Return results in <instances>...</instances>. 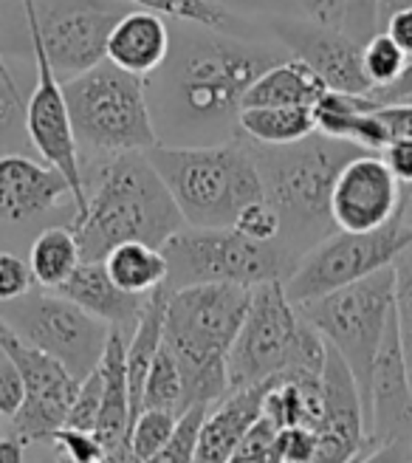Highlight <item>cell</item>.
Instances as JSON below:
<instances>
[{
  "label": "cell",
  "instance_id": "6da1fadb",
  "mask_svg": "<svg viewBox=\"0 0 412 463\" xmlns=\"http://www.w3.org/2000/svg\"><path fill=\"white\" fill-rule=\"evenodd\" d=\"M286 57V45L274 49L198 23L178 26L164 65L145 80L158 145L195 147L238 138L246 90Z\"/></svg>",
  "mask_w": 412,
  "mask_h": 463
},
{
  "label": "cell",
  "instance_id": "7a4b0ae2",
  "mask_svg": "<svg viewBox=\"0 0 412 463\" xmlns=\"http://www.w3.org/2000/svg\"><path fill=\"white\" fill-rule=\"evenodd\" d=\"M90 181L94 190L71 223L85 263L105 260L110 249L127 241L164 246L175 232L187 229L147 153L105 156Z\"/></svg>",
  "mask_w": 412,
  "mask_h": 463
},
{
  "label": "cell",
  "instance_id": "3957f363",
  "mask_svg": "<svg viewBox=\"0 0 412 463\" xmlns=\"http://www.w3.org/2000/svg\"><path fill=\"white\" fill-rule=\"evenodd\" d=\"M248 150L258 161L268 203L283 218L280 243L300 263L305 251L336 232L331 218L333 184L339 170L364 153V147L316 130L303 142L286 147H263L248 142Z\"/></svg>",
  "mask_w": 412,
  "mask_h": 463
},
{
  "label": "cell",
  "instance_id": "277c9868",
  "mask_svg": "<svg viewBox=\"0 0 412 463\" xmlns=\"http://www.w3.org/2000/svg\"><path fill=\"white\" fill-rule=\"evenodd\" d=\"M251 288L235 283H198L167 297L164 345L184 376V407H212L229 392L226 359L240 334Z\"/></svg>",
  "mask_w": 412,
  "mask_h": 463
},
{
  "label": "cell",
  "instance_id": "5b68a950",
  "mask_svg": "<svg viewBox=\"0 0 412 463\" xmlns=\"http://www.w3.org/2000/svg\"><path fill=\"white\" fill-rule=\"evenodd\" d=\"M150 165L162 175L187 226L232 229L248 203L266 198L258 161L248 142L223 145H155L147 150Z\"/></svg>",
  "mask_w": 412,
  "mask_h": 463
},
{
  "label": "cell",
  "instance_id": "8992f818",
  "mask_svg": "<svg viewBox=\"0 0 412 463\" xmlns=\"http://www.w3.org/2000/svg\"><path fill=\"white\" fill-rule=\"evenodd\" d=\"M328 342L303 319L283 280H268L251 288V303L240 334L229 351V392L263 384L288 370L323 373Z\"/></svg>",
  "mask_w": 412,
  "mask_h": 463
},
{
  "label": "cell",
  "instance_id": "52a82bcc",
  "mask_svg": "<svg viewBox=\"0 0 412 463\" xmlns=\"http://www.w3.org/2000/svg\"><path fill=\"white\" fill-rule=\"evenodd\" d=\"M65 102L80 150L94 156L147 153L158 145L147 82L122 71L110 60L68 80Z\"/></svg>",
  "mask_w": 412,
  "mask_h": 463
},
{
  "label": "cell",
  "instance_id": "ba28073f",
  "mask_svg": "<svg viewBox=\"0 0 412 463\" xmlns=\"http://www.w3.org/2000/svg\"><path fill=\"white\" fill-rule=\"evenodd\" d=\"M296 308L348 362L361 392V410L368 415L376 354L396 311V263Z\"/></svg>",
  "mask_w": 412,
  "mask_h": 463
},
{
  "label": "cell",
  "instance_id": "9c48e42d",
  "mask_svg": "<svg viewBox=\"0 0 412 463\" xmlns=\"http://www.w3.org/2000/svg\"><path fill=\"white\" fill-rule=\"evenodd\" d=\"M170 263L167 288L198 283H235L255 288L268 280H286L296 269V258L277 243H258L238 229L187 226L162 246Z\"/></svg>",
  "mask_w": 412,
  "mask_h": 463
},
{
  "label": "cell",
  "instance_id": "30bf717a",
  "mask_svg": "<svg viewBox=\"0 0 412 463\" xmlns=\"http://www.w3.org/2000/svg\"><path fill=\"white\" fill-rule=\"evenodd\" d=\"M412 246V221L404 210L381 229L373 232H345L336 229L333 235L319 241L305 251L296 269L286 277L283 286L294 306H305L311 299L325 297L336 288L359 283L387 266H393Z\"/></svg>",
  "mask_w": 412,
  "mask_h": 463
},
{
  "label": "cell",
  "instance_id": "8fae6325",
  "mask_svg": "<svg viewBox=\"0 0 412 463\" xmlns=\"http://www.w3.org/2000/svg\"><path fill=\"white\" fill-rule=\"evenodd\" d=\"M0 306V317L23 339L57 359L77 382L99 367L113 328L60 291H29L26 297Z\"/></svg>",
  "mask_w": 412,
  "mask_h": 463
},
{
  "label": "cell",
  "instance_id": "7c38bea8",
  "mask_svg": "<svg viewBox=\"0 0 412 463\" xmlns=\"http://www.w3.org/2000/svg\"><path fill=\"white\" fill-rule=\"evenodd\" d=\"M26 32L34 37L54 74L74 80L108 60V37L130 12L122 0H20Z\"/></svg>",
  "mask_w": 412,
  "mask_h": 463
},
{
  "label": "cell",
  "instance_id": "4fadbf2b",
  "mask_svg": "<svg viewBox=\"0 0 412 463\" xmlns=\"http://www.w3.org/2000/svg\"><path fill=\"white\" fill-rule=\"evenodd\" d=\"M0 345L20 370L23 387H26V399L12 415L14 438L23 444L52 441V435L68 421L80 382L57 359L23 339L4 317H0Z\"/></svg>",
  "mask_w": 412,
  "mask_h": 463
},
{
  "label": "cell",
  "instance_id": "5bb4252c",
  "mask_svg": "<svg viewBox=\"0 0 412 463\" xmlns=\"http://www.w3.org/2000/svg\"><path fill=\"white\" fill-rule=\"evenodd\" d=\"M32 40V54L37 68V85L32 88L29 102H26V136L32 147L42 156L45 165H52L57 173L65 175L68 187H71V198L77 203V213L88 203L85 193V167H82V150L74 133L71 110L65 102V88L54 68L45 57L42 45Z\"/></svg>",
  "mask_w": 412,
  "mask_h": 463
},
{
  "label": "cell",
  "instance_id": "9a60e30c",
  "mask_svg": "<svg viewBox=\"0 0 412 463\" xmlns=\"http://www.w3.org/2000/svg\"><path fill=\"white\" fill-rule=\"evenodd\" d=\"M404 187L381 153L364 150L339 170L331 193V218L336 229L373 232L404 210Z\"/></svg>",
  "mask_w": 412,
  "mask_h": 463
},
{
  "label": "cell",
  "instance_id": "2e32d148",
  "mask_svg": "<svg viewBox=\"0 0 412 463\" xmlns=\"http://www.w3.org/2000/svg\"><path fill=\"white\" fill-rule=\"evenodd\" d=\"M271 34L286 45V52L314 68L328 90L348 94H370L373 85L361 65V43L345 29L319 26L305 17H274Z\"/></svg>",
  "mask_w": 412,
  "mask_h": 463
},
{
  "label": "cell",
  "instance_id": "e0dca14e",
  "mask_svg": "<svg viewBox=\"0 0 412 463\" xmlns=\"http://www.w3.org/2000/svg\"><path fill=\"white\" fill-rule=\"evenodd\" d=\"M364 432L373 447L412 444V382L404 359L398 314L393 311L370 376V407L364 415Z\"/></svg>",
  "mask_w": 412,
  "mask_h": 463
},
{
  "label": "cell",
  "instance_id": "ac0fdd59",
  "mask_svg": "<svg viewBox=\"0 0 412 463\" xmlns=\"http://www.w3.org/2000/svg\"><path fill=\"white\" fill-rule=\"evenodd\" d=\"M65 195H71V187L52 165L45 161L40 165L20 153L0 156V221L4 223L37 218L54 210Z\"/></svg>",
  "mask_w": 412,
  "mask_h": 463
},
{
  "label": "cell",
  "instance_id": "d6986e66",
  "mask_svg": "<svg viewBox=\"0 0 412 463\" xmlns=\"http://www.w3.org/2000/svg\"><path fill=\"white\" fill-rule=\"evenodd\" d=\"M263 396H266V382L226 392L220 402H215L206 410L198 432L195 463H226L232 458L246 432L263 415Z\"/></svg>",
  "mask_w": 412,
  "mask_h": 463
},
{
  "label": "cell",
  "instance_id": "ffe728a7",
  "mask_svg": "<svg viewBox=\"0 0 412 463\" xmlns=\"http://www.w3.org/2000/svg\"><path fill=\"white\" fill-rule=\"evenodd\" d=\"M173 45V29L164 14L130 9L108 37V60L122 71L150 80L164 65Z\"/></svg>",
  "mask_w": 412,
  "mask_h": 463
},
{
  "label": "cell",
  "instance_id": "44dd1931",
  "mask_svg": "<svg viewBox=\"0 0 412 463\" xmlns=\"http://www.w3.org/2000/svg\"><path fill=\"white\" fill-rule=\"evenodd\" d=\"M62 297H68L71 303L85 308L88 314H94L97 319L108 322L110 328H119L125 334H133L136 322H139L147 297L122 291L117 283L110 280V274L105 263H80V269L68 277V280L57 288Z\"/></svg>",
  "mask_w": 412,
  "mask_h": 463
},
{
  "label": "cell",
  "instance_id": "7402d4cb",
  "mask_svg": "<svg viewBox=\"0 0 412 463\" xmlns=\"http://www.w3.org/2000/svg\"><path fill=\"white\" fill-rule=\"evenodd\" d=\"M102 370V407L97 419V438L105 449H119L130 441L133 424V404H130V384H127V334L113 328L105 356L99 362Z\"/></svg>",
  "mask_w": 412,
  "mask_h": 463
},
{
  "label": "cell",
  "instance_id": "603a6c76",
  "mask_svg": "<svg viewBox=\"0 0 412 463\" xmlns=\"http://www.w3.org/2000/svg\"><path fill=\"white\" fill-rule=\"evenodd\" d=\"M328 90V85L316 77L314 68L303 60L286 57L283 62L271 65L246 90L243 108H263V105H308L314 108Z\"/></svg>",
  "mask_w": 412,
  "mask_h": 463
},
{
  "label": "cell",
  "instance_id": "cb8c5ba5",
  "mask_svg": "<svg viewBox=\"0 0 412 463\" xmlns=\"http://www.w3.org/2000/svg\"><path fill=\"white\" fill-rule=\"evenodd\" d=\"M240 136L251 145L263 147H286L316 133V116L308 105H263L243 108L238 119Z\"/></svg>",
  "mask_w": 412,
  "mask_h": 463
},
{
  "label": "cell",
  "instance_id": "d4e9b609",
  "mask_svg": "<svg viewBox=\"0 0 412 463\" xmlns=\"http://www.w3.org/2000/svg\"><path fill=\"white\" fill-rule=\"evenodd\" d=\"M110 280L117 283L122 291L147 297L155 288L167 286L170 277V263L162 246H150L145 241H127L119 243L117 249L108 251V258L102 260Z\"/></svg>",
  "mask_w": 412,
  "mask_h": 463
},
{
  "label": "cell",
  "instance_id": "484cf974",
  "mask_svg": "<svg viewBox=\"0 0 412 463\" xmlns=\"http://www.w3.org/2000/svg\"><path fill=\"white\" fill-rule=\"evenodd\" d=\"M80 263H82V251H80V241L71 226L42 229L29 251L34 283L49 291H57L68 277L80 269Z\"/></svg>",
  "mask_w": 412,
  "mask_h": 463
},
{
  "label": "cell",
  "instance_id": "4316f807",
  "mask_svg": "<svg viewBox=\"0 0 412 463\" xmlns=\"http://www.w3.org/2000/svg\"><path fill=\"white\" fill-rule=\"evenodd\" d=\"M167 410L173 415H184V376H181L178 359L173 356V351L167 345L158 347V354L153 359V367L145 382V392H142V410Z\"/></svg>",
  "mask_w": 412,
  "mask_h": 463
},
{
  "label": "cell",
  "instance_id": "83f0119b",
  "mask_svg": "<svg viewBox=\"0 0 412 463\" xmlns=\"http://www.w3.org/2000/svg\"><path fill=\"white\" fill-rule=\"evenodd\" d=\"M361 65H364V74H368V80L376 90V88L393 85L407 71L409 57L390 34L376 32L368 43L361 45Z\"/></svg>",
  "mask_w": 412,
  "mask_h": 463
},
{
  "label": "cell",
  "instance_id": "f1b7e54d",
  "mask_svg": "<svg viewBox=\"0 0 412 463\" xmlns=\"http://www.w3.org/2000/svg\"><path fill=\"white\" fill-rule=\"evenodd\" d=\"M125 4H133L139 9L164 14V17H175L184 23H198V26H210V29H232V12L212 4V0H125Z\"/></svg>",
  "mask_w": 412,
  "mask_h": 463
},
{
  "label": "cell",
  "instance_id": "f546056e",
  "mask_svg": "<svg viewBox=\"0 0 412 463\" xmlns=\"http://www.w3.org/2000/svg\"><path fill=\"white\" fill-rule=\"evenodd\" d=\"M178 419H181V415H173L167 410H150V407H145L139 412V419L133 421L130 438H127L133 458L142 463V460H147L150 455H155L158 449H162L173 438V432L178 427Z\"/></svg>",
  "mask_w": 412,
  "mask_h": 463
},
{
  "label": "cell",
  "instance_id": "4dcf8cb0",
  "mask_svg": "<svg viewBox=\"0 0 412 463\" xmlns=\"http://www.w3.org/2000/svg\"><path fill=\"white\" fill-rule=\"evenodd\" d=\"M210 407H192L178 419V427L170 441L150 455L142 463H195V447H198V432L203 424V415Z\"/></svg>",
  "mask_w": 412,
  "mask_h": 463
},
{
  "label": "cell",
  "instance_id": "1f68e13d",
  "mask_svg": "<svg viewBox=\"0 0 412 463\" xmlns=\"http://www.w3.org/2000/svg\"><path fill=\"white\" fill-rule=\"evenodd\" d=\"M52 449L57 463H102L108 449L90 430L62 427L52 435Z\"/></svg>",
  "mask_w": 412,
  "mask_h": 463
},
{
  "label": "cell",
  "instance_id": "d6a6232c",
  "mask_svg": "<svg viewBox=\"0 0 412 463\" xmlns=\"http://www.w3.org/2000/svg\"><path fill=\"white\" fill-rule=\"evenodd\" d=\"M396 314H398L404 359L412 382V246L396 260Z\"/></svg>",
  "mask_w": 412,
  "mask_h": 463
},
{
  "label": "cell",
  "instance_id": "836d02e7",
  "mask_svg": "<svg viewBox=\"0 0 412 463\" xmlns=\"http://www.w3.org/2000/svg\"><path fill=\"white\" fill-rule=\"evenodd\" d=\"M232 229H238L240 235L258 241V243H277L283 235V218L268 203V198H260V201L246 206V210L238 215Z\"/></svg>",
  "mask_w": 412,
  "mask_h": 463
},
{
  "label": "cell",
  "instance_id": "e575fe53",
  "mask_svg": "<svg viewBox=\"0 0 412 463\" xmlns=\"http://www.w3.org/2000/svg\"><path fill=\"white\" fill-rule=\"evenodd\" d=\"M277 427L266 415H260L258 424L246 432L240 447L232 452L226 463H280L277 458Z\"/></svg>",
  "mask_w": 412,
  "mask_h": 463
},
{
  "label": "cell",
  "instance_id": "d590c367",
  "mask_svg": "<svg viewBox=\"0 0 412 463\" xmlns=\"http://www.w3.org/2000/svg\"><path fill=\"white\" fill-rule=\"evenodd\" d=\"M99 407H102V370L97 367L94 373L85 376V379L80 382L77 399H74V404H71V412H68L65 427L90 430V432H94L97 419H99Z\"/></svg>",
  "mask_w": 412,
  "mask_h": 463
},
{
  "label": "cell",
  "instance_id": "8d00e7d4",
  "mask_svg": "<svg viewBox=\"0 0 412 463\" xmlns=\"http://www.w3.org/2000/svg\"><path fill=\"white\" fill-rule=\"evenodd\" d=\"M34 286L32 266L17 258L12 251L0 249V303H12V299L26 297Z\"/></svg>",
  "mask_w": 412,
  "mask_h": 463
},
{
  "label": "cell",
  "instance_id": "74e56055",
  "mask_svg": "<svg viewBox=\"0 0 412 463\" xmlns=\"http://www.w3.org/2000/svg\"><path fill=\"white\" fill-rule=\"evenodd\" d=\"M20 128H26V105L20 102L17 82L0 74V145L9 142Z\"/></svg>",
  "mask_w": 412,
  "mask_h": 463
},
{
  "label": "cell",
  "instance_id": "f35d334b",
  "mask_svg": "<svg viewBox=\"0 0 412 463\" xmlns=\"http://www.w3.org/2000/svg\"><path fill=\"white\" fill-rule=\"evenodd\" d=\"M345 32L356 43H368L379 32V0H348Z\"/></svg>",
  "mask_w": 412,
  "mask_h": 463
},
{
  "label": "cell",
  "instance_id": "ab89813d",
  "mask_svg": "<svg viewBox=\"0 0 412 463\" xmlns=\"http://www.w3.org/2000/svg\"><path fill=\"white\" fill-rule=\"evenodd\" d=\"M296 9H300V17L314 20L319 26L345 29L348 0H296Z\"/></svg>",
  "mask_w": 412,
  "mask_h": 463
},
{
  "label": "cell",
  "instance_id": "60d3db41",
  "mask_svg": "<svg viewBox=\"0 0 412 463\" xmlns=\"http://www.w3.org/2000/svg\"><path fill=\"white\" fill-rule=\"evenodd\" d=\"M23 399H26V387H23L20 370L12 359L0 362V415H12L20 410Z\"/></svg>",
  "mask_w": 412,
  "mask_h": 463
},
{
  "label": "cell",
  "instance_id": "b9f144b4",
  "mask_svg": "<svg viewBox=\"0 0 412 463\" xmlns=\"http://www.w3.org/2000/svg\"><path fill=\"white\" fill-rule=\"evenodd\" d=\"M381 158L393 170L401 187L412 190V138H396V142H390L381 150Z\"/></svg>",
  "mask_w": 412,
  "mask_h": 463
},
{
  "label": "cell",
  "instance_id": "7bdbcfd3",
  "mask_svg": "<svg viewBox=\"0 0 412 463\" xmlns=\"http://www.w3.org/2000/svg\"><path fill=\"white\" fill-rule=\"evenodd\" d=\"M212 4L223 9H243V12H260L274 17H296V0H212Z\"/></svg>",
  "mask_w": 412,
  "mask_h": 463
},
{
  "label": "cell",
  "instance_id": "ee69618b",
  "mask_svg": "<svg viewBox=\"0 0 412 463\" xmlns=\"http://www.w3.org/2000/svg\"><path fill=\"white\" fill-rule=\"evenodd\" d=\"M379 116L384 119L387 130H390L393 142L396 138H412V99L379 105Z\"/></svg>",
  "mask_w": 412,
  "mask_h": 463
},
{
  "label": "cell",
  "instance_id": "f6af8a7d",
  "mask_svg": "<svg viewBox=\"0 0 412 463\" xmlns=\"http://www.w3.org/2000/svg\"><path fill=\"white\" fill-rule=\"evenodd\" d=\"M381 32L390 34L401 45V49L407 52V57L412 60V9H401L393 17H387Z\"/></svg>",
  "mask_w": 412,
  "mask_h": 463
},
{
  "label": "cell",
  "instance_id": "bcb514c9",
  "mask_svg": "<svg viewBox=\"0 0 412 463\" xmlns=\"http://www.w3.org/2000/svg\"><path fill=\"white\" fill-rule=\"evenodd\" d=\"M412 458V444H379L359 455L353 463H407Z\"/></svg>",
  "mask_w": 412,
  "mask_h": 463
},
{
  "label": "cell",
  "instance_id": "7dc6e473",
  "mask_svg": "<svg viewBox=\"0 0 412 463\" xmlns=\"http://www.w3.org/2000/svg\"><path fill=\"white\" fill-rule=\"evenodd\" d=\"M373 99H379L381 105L387 102H409L412 99V60L407 65V71L393 82V85H387V88H376L370 90Z\"/></svg>",
  "mask_w": 412,
  "mask_h": 463
},
{
  "label": "cell",
  "instance_id": "c3c4849f",
  "mask_svg": "<svg viewBox=\"0 0 412 463\" xmlns=\"http://www.w3.org/2000/svg\"><path fill=\"white\" fill-rule=\"evenodd\" d=\"M401 9H412V0H379V32L387 23V17H393Z\"/></svg>",
  "mask_w": 412,
  "mask_h": 463
},
{
  "label": "cell",
  "instance_id": "681fc988",
  "mask_svg": "<svg viewBox=\"0 0 412 463\" xmlns=\"http://www.w3.org/2000/svg\"><path fill=\"white\" fill-rule=\"evenodd\" d=\"M0 74H4V77H9V80H14V77H12V71H9V68H6V62H4V57H0Z\"/></svg>",
  "mask_w": 412,
  "mask_h": 463
},
{
  "label": "cell",
  "instance_id": "f907efd6",
  "mask_svg": "<svg viewBox=\"0 0 412 463\" xmlns=\"http://www.w3.org/2000/svg\"><path fill=\"white\" fill-rule=\"evenodd\" d=\"M9 356H6V351H4V345H0V362H6Z\"/></svg>",
  "mask_w": 412,
  "mask_h": 463
},
{
  "label": "cell",
  "instance_id": "816d5d0a",
  "mask_svg": "<svg viewBox=\"0 0 412 463\" xmlns=\"http://www.w3.org/2000/svg\"><path fill=\"white\" fill-rule=\"evenodd\" d=\"M407 201H409V203H412V190H409V195H407Z\"/></svg>",
  "mask_w": 412,
  "mask_h": 463
},
{
  "label": "cell",
  "instance_id": "f5cc1de1",
  "mask_svg": "<svg viewBox=\"0 0 412 463\" xmlns=\"http://www.w3.org/2000/svg\"><path fill=\"white\" fill-rule=\"evenodd\" d=\"M407 463H412V458H409V460H407Z\"/></svg>",
  "mask_w": 412,
  "mask_h": 463
}]
</instances>
